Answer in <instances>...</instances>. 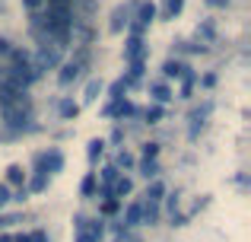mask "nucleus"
<instances>
[{
  "mask_svg": "<svg viewBox=\"0 0 251 242\" xmlns=\"http://www.w3.org/2000/svg\"><path fill=\"white\" fill-rule=\"evenodd\" d=\"M3 115H6V124H10L13 131L29 128V121H32V102H29V96H23V99L13 102L10 108H3Z\"/></svg>",
  "mask_w": 251,
  "mask_h": 242,
  "instance_id": "1",
  "label": "nucleus"
},
{
  "mask_svg": "<svg viewBox=\"0 0 251 242\" xmlns=\"http://www.w3.org/2000/svg\"><path fill=\"white\" fill-rule=\"evenodd\" d=\"M23 96H29V93H19V89L13 86V80H10V74H6V67H0V108H10L13 102H19Z\"/></svg>",
  "mask_w": 251,
  "mask_h": 242,
  "instance_id": "2",
  "label": "nucleus"
},
{
  "mask_svg": "<svg viewBox=\"0 0 251 242\" xmlns=\"http://www.w3.org/2000/svg\"><path fill=\"white\" fill-rule=\"evenodd\" d=\"M83 64H86V54H76L74 61H67V64H61V74H57V83L61 86H70V83L80 77V70H83Z\"/></svg>",
  "mask_w": 251,
  "mask_h": 242,
  "instance_id": "3",
  "label": "nucleus"
},
{
  "mask_svg": "<svg viewBox=\"0 0 251 242\" xmlns=\"http://www.w3.org/2000/svg\"><path fill=\"white\" fill-rule=\"evenodd\" d=\"M147 51H150V45L143 42V38L130 35L127 42H124V61H127V64H134V61H147Z\"/></svg>",
  "mask_w": 251,
  "mask_h": 242,
  "instance_id": "4",
  "label": "nucleus"
},
{
  "mask_svg": "<svg viewBox=\"0 0 251 242\" xmlns=\"http://www.w3.org/2000/svg\"><path fill=\"white\" fill-rule=\"evenodd\" d=\"M64 169V153L61 150H48V153H42L38 156V172H61Z\"/></svg>",
  "mask_w": 251,
  "mask_h": 242,
  "instance_id": "5",
  "label": "nucleus"
},
{
  "mask_svg": "<svg viewBox=\"0 0 251 242\" xmlns=\"http://www.w3.org/2000/svg\"><path fill=\"white\" fill-rule=\"evenodd\" d=\"M130 191H134V182H130L127 175H118V179L111 182V188H108V198L118 201V198H127Z\"/></svg>",
  "mask_w": 251,
  "mask_h": 242,
  "instance_id": "6",
  "label": "nucleus"
},
{
  "mask_svg": "<svg viewBox=\"0 0 251 242\" xmlns=\"http://www.w3.org/2000/svg\"><path fill=\"white\" fill-rule=\"evenodd\" d=\"M184 70H188V64L178 61V57H169V61L162 64V77H166V80H181Z\"/></svg>",
  "mask_w": 251,
  "mask_h": 242,
  "instance_id": "7",
  "label": "nucleus"
},
{
  "mask_svg": "<svg viewBox=\"0 0 251 242\" xmlns=\"http://www.w3.org/2000/svg\"><path fill=\"white\" fill-rule=\"evenodd\" d=\"M156 16H159V10H156V3H150V0H143V3H137V23H140L143 29H147V26L153 23Z\"/></svg>",
  "mask_w": 251,
  "mask_h": 242,
  "instance_id": "8",
  "label": "nucleus"
},
{
  "mask_svg": "<svg viewBox=\"0 0 251 242\" xmlns=\"http://www.w3.org/2000/svg\"><path fill=\"white\" fill-rule=\"evenodd\" d=\"M130 6H134V3H127V6H115V13H111V26H108V29H111V32H121V29H124V26H127V23H130V19H127V13H130Z\"/></svg>",
  "mask_w": 251,
  "mask_h": 242,
  "instance_id": "9",
  "label": "nucleus"
},
{
  "mask_svg": "<svg viewBox=\"0 0 251 242\" xmlns=\"http://www.w3.org/2000/svg\"><path fill=\"white\" fill-rule=\"evenodd\" d=\"M121 226H124V230H134V226H140V201H134V204L124 211Z\"/></svg>",
  "mask_w": 251,
  "mask_h": 242,
  "instance_id": "10",
  "label": "nucleus"
},
{
  "mask_svg": "<svg viewBox=\"0 0 251 242\" xmlns=\"http://www.w3.org/2000/svg\"><path fill=\"white\" fill-rule=\"evenodd\" d=\"M156 220H159V204L140 201V223H156Z\"/></svg>",
  "mask_w": 251,
  "mask_h": 242,
  "instance_id": "11",
  "label": "nucleus"
},
{
  "mask_svg": "<svg viewBox=\"0 0 251 242\" xmlns=\"http://www.w3.org/2000/svg\"><path fill=\"white\" fill-rule=\"evenodd\" d=\"M150 96L156 99V106H166V102H172V89L166 86V83H150Z\"/></svg>",
  "mask_w": 251,
  "mask_h": 242,
  "instance_id": "12",
  "label": "nucleus"
},
{
  "mask_svg": "<svg viewBox=\"0 0 251 242\" xmlns=\"http://www.w3.org/2000/svg\"><path fill=\"white\" fill-rule=\"evenodd\" d=\"M3 185H19V188H25V172H23V166H10L6 169V182Z\"/></svg>",
  "mask_w": 251,
  "mask_h": 242,
  "instance_id": "13",
  "label": "nucleus"
},
{
  "mask_svg": "<svg viewBox=\"0 0 251 242\" xmlns=\"http://www.w3.org/2000/svg\"><path fill=\"white\" fill-rule=\"evenodd\" d=\"M102 89H105L102 80H89L86 83V93H83V102H96L99 96H102Z\"/></svg>",
  "mask_w": 251,
  "mask_h": 242,
  "instance_id": "14",
  "label": "nucleus"
},
{
  "mask_svg": "<svg viewBox=\"0 0 251 242\" xmlns=\"http://www.w3.org/2000/svg\"><path fill=\"white\" fill-rule=\"evenodd\" d=\"M207 115H210V102H203V108H194V112H191V134H197V128L203 124Z\"/></svg>",
  "mask_w": 251,
  "mask_h": 242,
  "instance_id": "15",
  "label": "nucleus"
},
{
  "mask_svg": "<svg viewBox=\"0 0 251 242\" xmlns=\"http://www.w3.org/2000/svg\"><path fill=\"white\" fill-rule=\"evenodd\" d=\"M57 112H61L64 121H70V118H76V115H80V106H76L74 99H64L61 106H57Z\"/></svg>",
  "mask_w": 251,
  "mask_h": 242,
  "instance_id": "16",
  "label": "nucleus"
},
{
  "mask_svg": "<svg viewBox=\"0 0 251 242\" xmlns=\"http://www.w3.org/2000/svg\"><path fill=\"white\" fill-rule=\"evenodd\" d=\"M162 194H166V185H162V182H153V185L147 188V194H143V201H153V204H159Z\"/></svg>",
  "mask_w": 251,
  "mask_h": 242,
  "instance_id": "17",
  "label": "nucleus"
},
{
  "mask_svg": "<svg viewBox=\"0 0 251 242\" xmlns=\"http://www.w3.org/2000/svg\"><path fill=\"white\" fill-rule=\"evenodd\" d=\"M45 188H48V175H45V172H35L29 179V188H25V191H45Z\"/></svg>",
  "mask_w": 251,
  "mask_h": 242,
  "instance_id": "18",
  "label": "nucleus"
},
{
  "mask_svg": "<svg viewBox=\"0 0 251 242\" xmlns=\"http://www.w3.org/2000/svg\"><path fill=\"white\" fill-rule=\"evenodd\" d=\"M140 175H147V179L156 182V175H159V162H156V160H143L140 162Z\"/></svg>",
  "mask_w": 251,
  "mask_h": 242,
  "instance_id": "19",
  "label": "nucleus"
},
{
  "mask_svg": "<svg viewBox=\"0 0 251 242\" xmlns=\"http://www.w3.org/2000/svg\"><path fill=\"white\" fill-rule=\"evenodd\" d=\"M102 153H105V140H99V137H96V140H89V147H86V156H89V160L96 162Z\"/></svg>",
  "mask_w": 251,
  "mask_h": 242,
  "instance_id": "20",
  "label": "nucleus"
},
{
  "mask_svg": "<svg viewBox=\"0 0 251 242\" xmlns=\"http://www.w3.org/2000/svg\"><path fill=\"white\" fill-rule=\"evenodd\" d=\"M181 10H184V0H169L166 10H162V19H175Z\"/></svg>",
  "mask_w": 251,
  "mask_h": 242,
  "instance_id": "21",
  "label": "nucleus"
},
{
  "mask_svg": "<svg viewBox=\"0 0 251 242\" xmlns=\"http://www.w3.org/2000/svg\"><path fill=\"white\" fill-rule=\"evenodd\" d=\"M124 93H127V86H124V80H115V83L108 86V96H111V102L124 99Z\"/></svg>",
  "mask_w": 251,
  "mask_h": 242,
  "instance_id": "22",
  "label": "nucleus"
},
{
  "mask_svg": "<svg viewBox=\"0 0 251 242\" xmlns=\"http://www.w3.org/2000/svg\"><path fill=\"white\" fill-rule=\"evenodd\" d=\"M162 115H166V108H162V106H150L147 112H143V118H147L150 124H156V121H162Z\"/></svg>",
  "mask_w": 251,
  "mask_h": 242,
  "instance_id": "23",
  "label": "nucleus"
},
{
  "mask_svg": "<svg viewBox=\"0 0 251 242\" xmlns=\"http://www.w3.org/2000/svg\"><path fill=\"white\" fill-rule=\"evenodd\" d=\"M134 162H137V160H134L130 153H124V150L115 156V169H134Z\"/></svg>",
  "mask_w": 251,
  "mask_h": 242,
  "instance_id": "24",
  "label": "nucleus"
},
{
  "mask_svg": "<svg viewBox=\"0 0 251 242\" xmlns=\"http://www.w3.org/2000/svg\"><path fill=\"white\" fill-rule=\"evenodd\" d=\"M197 35H203L207 42H213V38H216V29H213V23H201V26H197Z\"/></svg>",
  "mask_w": 251,
  "mask_h": 242,
  "instance_id": "25",
  "label": "nucleus"
},
{
  "mask_svg": "<svg viewBox=\"0 0 251 242\" xmlns=\"http://www.w3.org/2000/svg\"><path fill=\"white\" fill-rule=\"evenodd\" d=\"M80 191L86 194V198H89V194H96V175H86V179H83V185H80Z\"/></svg>",
  "mask_w": 251,
  "mask_h": 242,
  "instance_id": "26",
  "label": "nucleus"
},
{
  "mask_svg": "<svg viewBox=\"0 0 251 242\" xmlns=\"http://www.w3.org/2000/svg\"><path fill=\"white\" fill-rule=\"evenodd\" d=\"M118 175H121V172H118L115 166H105V169H102V182H105V188H111V182H115Z\"/></svg>",
  "mask_w": 251,
  "mask_h": 242,
  "instance_id": "27",
  "label": "nucleus"
},
{
  "mask_svg": "<svg viewBox=\"0 0 251 242\" xmlns=\"http://www.w3.org/2000/svg\"><path fill=\"white\" fill-rule=\"evenodd\" d=\"M115 242H140V236H137L134 230H118V236H115Z\"/></svg>",
  "mask_w": 251,
  "mask_h": 242,
  "instance_id": "28",
  "label": "nucleus"
},
{
  "mask_svg": "<svg viewBox=\"0 0 251 242\" xmlns=\"http://www.w3.org/2000/svg\"><path fill=\"white\" fill-rule=\"evenodd\" d=\"M159 156V143H143V160H156Z\"/></svg>",
  "mask_w": 251,
  "mask_h": 242,
  "instance_id": "29",
  "label": "nucleus"
},
{
  "mask_svg": "<svg viewBox=\"0 0 251 242\" xmlns=\"http://www.w3.org/2000/svg\"><path fill=\"white\" fill-rule=\"evenodd\" d=\"M23 6H25L29 13H42V10H45V0H23Z\"/></svg>",
  "mask_w": 251,
  "mask_h": 242,
  "instance_id": "30",
  "label": "nucleus"
},
{
  "mask_svg": "<svg viewBox=\"0 0 251 242\" xmlns=\"http://www.w3.org/2000/svg\"><path fill=\"white\" fill-rule=\"evenodd\" d=\"M118 207H121V201H115V198H108L102 204V214H118Z\"/></svg>",
  "mask_w": 251,
  "mask_h": 242,
  "instance_id": "31",
  "label": "nucleus"
},
{
  "mask_svg": "<svg viewBox=\"0 0 251 242\" xmlns=\"http://www.w3.org/2000/svg\"><path fill=\"white\" fill-rule=\"evenodd\" d=\"M201 86L213 89V86H216V74H203V77H201Z\"/></svg>",
  "mask_w": 251,
  "mask_h": 242,
  "instance_id": "32",
  "label": "nucleus"
},
{
  "mask_svg": "<svg viewBox=\"0 0 251 242\" xmlns=\"http://www.w3.org/2000/svg\"><path fill=\"white\" fill-rule=\"evenodd\" d=\"M10 194H13V191H10V185H3V182H0V207L10 201Z\"/></svg>",
  "mask_w": 251,
  "mask_h": 242,
  "instance_id": "33",
  "label": "nucleus"
},
{
  "mask_svg": "<svg viewBox=\"0 0 251 242\" xmlns=\"http://www.w3.org/2000/svg\"><path fill=\"white\" fill-rule=\"evenodd\" d=\"M86 223H89V220H86ZM76 242H99V239L92 236V233H86V230H83V233H76Z\"/></svg>",
  "mask_w": 251,
  "mask_h": 242,
  "instance_id": "34",
  "label": "nucleus"
},
{
  "mask_svg": "<svg viewBox=\"0 0 251 242\" xmlns=\"http://www.w3.org/2000/svg\"><path fill=\"white\" fill-rule=\"evenodd\" d=\"M10 51H13V45L6 42V38H0V57H6V54H10Z\"/></svg>",
  "mask_w": 251,
  "mask_h": 242,
  "instance_id": "35",
  "label": "nucleus"
},
{
  "mask_svg": "<svg viewBox=\"0 0 251 242\" xmlns=\"http://www.w3.org/2000/svg\"><path fill=\"white\" fill-rule=\"evenodd\" d=\"M29 242H48V236H45L42 230H35V233H32V236H29Z\"/></svg>",
  "mask_w": 251,
  "mask_h": 242,
  "instance_id": "36",
  "label": "nucleus"
},
{
  "mask_svg": "<svg viewBox=\"0 0 251 242\" xmlns=\"http://www.w3.org/2000/svg\"><path fill=\"white\" fill-rule=\"evenodd\" d=\"M13 242H29V236H25V233H19V236H13Z\"/></svg>",
  "mask_w": 251,
  "mask_h": 242,
  "instance_id": "37",
  "label": "nucleus"
},
{
  "mask_svg": "<svg viewBox=\"0 0 251 242\" xmlns=\"http://www.w3.org/2000/svg\"><path fill=\"white\" fill-rule=\"evenodd\" d=\"M207 3H210V6H223V3H226V0H207Z\"/></svg>",
  "mask_w": 251,
  "mask_h": 242,
  "instance_id": "38",
  "label": "nucleus"
},
{
  "mask_svg": "<svg viewBox=\"0 0 251 242\" xmlns=\"http://www.w3.org/2000/svg\"><path fill=\"white\" fill-rule=\"evenodd\" d=\"M6 223H13V217H0V226H6Z\"/></svg>",
  "mask_w": 251,
  "mask_h": 242,
  "instance_id": "39",
  "label": "nucleus"
},
{
  "mask_svg": "<svg viewBox=\"0 0 251 242\" xmlns=\"http://www.w3.org/2000/svg\"><path fill=\"white\" fill-rule=\"evenodd\" d=\"M0 242H13V236H0Z\"/></svg>",
  "mask_w": 251,
  "mask_h": 242,
  "instance_id": "40",
  "label": "nucleus"
}]
</instances>
